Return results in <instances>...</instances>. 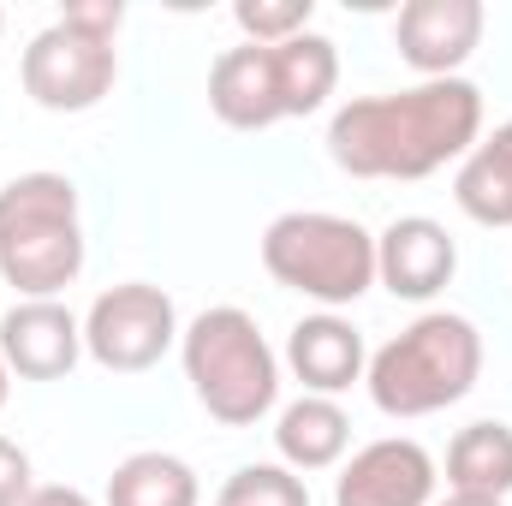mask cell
Masks as SVG:
<instances>
[{"label":"cell","instance_id":"16","mask_svg":"<svg viewBox=\"0 0 512 506\" xmlns=\"http://www.w3.org/2000/svg\"><path fill=\"white\" fill-rule=\"evenodd\" d=\"M447 483L453 495H489V501H507L512 495V429L483 417L471 429L453 435L447 447Z\"/></svg>","mask_w":512,"mask_h":506},{"label":"cell","instance_id":"20","mask_svg":"<svg viewBox=\"0 0 512 506\" xmlns=\"http://www.w3.org/2000/svg\"><path fill=\"white\" fill-rule=\"evenodd\" d=\"M36 495V471H30V453L18 441L0 435V506H24Z\"/></svg>","mask_w":512,"mask_h":506},{"label":"cell","instance_id":"4","mask_svg":"<svg viewBox=\"0 0 512 506\" xmlns=\"http://www.w3.org/2000/svg\"><path fill=\"white\" fill-rule=\"evenodd\" d=\"M84 274L78 185L66 173H18L0 185V280L18 298H54Z\"/></svg>","mask_w":512,"mask_h":506},{"label":"cell","instance_id":"7","mask_svg":"<svg viewBox=\"0 0 512 506\" xmlns=\"http://www.w3.org/2000/svg\"><path fill=\"white\" fill-rule=\"evenodd\" d=\"M179 340V310L161 286L149 280H126V286H108L90 316H84V352L114 370V376H143L155 370Z\"/></svg>","mask_w":512,"mask_h":506},{"label":"cell","instance_id":"14","mask_svg":"<svg viewBox=\"0 0 512 506\" xmlns=\"http://www.w3.org/2000/svg\"><path fill=\"white\" fill-rule=\"evenodd\" d=\"M274 447H280L286 471H328V465L346 459V447H352V423H346V411H340L334 399L304 393V399H292V405L280 411V423H274Z\"/></svg>","mask_w":512,"mask_h":506},{"label":"cell","instance_id":"10","mask_svg":"<svg viewBox=\"0 0 512 506\" xmlns=\"http://www.w3.org/2000/svg\"><path fill=\"white\" fill-rule=\"evenodd\" d=\"M435 501V459L411 435H382L352 453L334 483V506H429Z\"/></svg>","mask_w":512,"mask_h":506},{"label":"cell","instance_id":"25","mask_svg":"<svg viewBox=\"0 0 512 506\" xmlns=\"http://www.w3.org/2000/svg\"><path fill=\"white\" fill-rule=\"evenodd\" d=\"M0 24H6V18H0Z\"/></svg>","mask_w":512,"mask_h":506},{"label":"cell","instance_id":"17","mask_svg":"<svg viewBox=\"0 0 512 506\" xmlns=\"http://www.w3.org/2000/svg\"><path fill=\"white\" fill-rule=\"evenodd\" d=\"M197 471L179 453H131L108 477V506H197Z\"/></svg>","mask_w":512,"mask_h":506},{"label":"cell","instance_id":"23","mask_svg":"<svg viewBox=\"0 0 512 506\" xmlns=\"http://www.w3.org/2000/svg\"><path fill=\"white\" fill-rule=\"evenodd\" d=\"M441 506H507V501H489V495H447Z\"/></svg>","mask_w":512,"mask_h":506},{"label":"cell","instance_id":"2","mask_svg":"<svg viewBox=\"0 0 512 506\" xmlns=\"http://www.w3.org/2000/svg\"><path fill=\"white\" fill-rule=\"evenodd\" d=\"M340 84V54L328 36L304 30L292 42H245L227 48L209 72V108L215 120L233 131H268L280 120H304L316 114Z\"/></svg>","mask_w":512,"mask_h":506},{"label":"cell","instance_id":"9","mask_svg":"<svg viewBox=\"0 0 512 506\" xmlns=\"http://www.w3.org/2000/svg\"><path fill=\"white\" fill-rule=\"evenodd\" d=\"M0 358L24 381H60L84 358V322L60 298H24L0 316Z\"/></svg>","mask_w":512,"mask_h":506},{"label":"cell","instance_id":"11","mask_svg":"<svg viewBox=\"0 0 512 506\" xmlns=\"http://www.w3.org/2000/svg\"><path fill=\"white\" fill-rule=\"evenodd\" d=\"M483 42V0H405L399 54L423 78H453Z\"/></svg>","mask_w":512,"mask_h":506},{"label":"cell","instance_id":"3","mask_svg":"<svg viewBox=\"0 0 512 506\" xmlns=\"http://www.w3.org/2000/svg\"><path fill=\"white\" fill-rule=\"evenodd\" d=\"M483 376V334L459 310H429L411 328H399L370 358V399L387 417H429L459 405Z\"/></svg>","mask_w":512,"mask_h":506},{"label":"cell","instance_id":"5","mask_svg":"<svg viewBox=\"0 0 512 506\" xmlns=\"http://www.w3.org/2000/svg\"><path fill=\"white\" fill-rule=\"evenodd\" d=\"M179 358H185V381H191L197 405L227 429H251L280 399V358L262 340L256 316L239 304L203 310L179 334Z\"/></svg>","mask_w":512,"mask_h":506},{"label":"cell","instance_id":"22","mask_svg":"<svg viewBox=\"0 0 512 506\" xmlns=\"http://www.w3.org/2000/svg\"><path fill=\"white\" fill-rule=\"evenodd\" d=\"M24 506H96V501H90L84 489H60V483H48V489H36Z\"/></svg>","mask_w":512,"mask_h":506},{"label":"cell","instance_id":"18","mask_svg":"<svg viewBox=\"0 0 512 506\" xmlns=\"http://www.w3.org/2000/svg\"><path fill=\"white\" fill-rule=\"evenodd\" d=\"M215 506H310V489L286 465H239Z\"/></svg>","mask_w":512,"mask_h":506},{"label":"cell","instance_id":"24","mask_svg":"<svg viewBox=\"0 0 512 506\" xmlns=\"http://www.w3.org/2000/svg\"><path fill=\"white\" fill-rule=\"evenodd\" d=\"M6 393H12V370H6V358H0V411H6Z\"/></svg>","mask_w":512,"mask_h":506},{"label":"cell","instance_id":"21","mask_svg":"<svg viewBox=\"0 0 512 506\" xmlns=\"http://www.w3.org/2000/svg\"><path fill=\"white\" fill-rule=\"evenodd\" d=\"M60 24H72V30H84V36L114 42V36H120V24H126V6H120V0H78V6H66V12H60Z\"/></svg>","mask_w":512,"mask_h":506},{"label":"cell","instance_id":"6","mask_svg":"<svg viewBox=\"0 0 512 506\" xmlns=\"http://www.w3.org/2000/svg\"><path fill=\"white\" fill-rule=\"evenodd\" d=\"M262 268L286 292L340 310V304H358L376 286V239L352 215L292 209V215L268 221V233H262Z\"/></svg>","mask_w":512,"mask_h":506},{"label":"cell","instance_id":"15","mask_svg":"<svg viewBox=\"0 0 512 506\" xmlns=\"http://www.w3.org/2000/svg\"><path fill=\"white\" fill-rule=\"evenodd\" d=\"M453 203L477 227H512V120L477 137V149L453 173Z\"/></svg>","mask_w":512,"mask_h":506},{"label":"cell","instance_id":"8","mask_svg":"<svg viewBox=\"0 0 512 506\" xmlns=\"http://www.w3.org/2000/svg\"><path fill=\"white\" fill-rule=\"evenodd\" d=\"M18 78H24V96H30L36 108H48V114H90L102 96H114L120 48L54 18L48 30L30 36Z\"/></svg>","mask_w":512,"mask_h":506},{"label":"cell","instance_id":"19","mask_svg":"<svg viewBox=\"0 0 512 506\" xmlns=\"http://www.w3.org/2000/svg\"><path fill=\"white\" fill-rule=\"evenodd\" d=\"M310 12H316V0H239V6H233L239 30H245L251 42H262V48L304 36V30H310Z\"/></svg>","mask_w":512,"mask_h":506},{"label":"cell","instance_id":"13","mask_svg":"<svg viewBox=\"0 0 512 506\" xmlns=\"http://www.w3.org/2000/svg\"><path fill=\"white\" fill-rule=\"evenodd\" d=\"M286 364H292V376L304 381V393H322V399L346 393L352 381L370 370L364 334H358L352 322H340L334 310H328V316H304V322L286 334Z\"/></svg>","mask_w":512,"mask_h":506},{"label":"cell","instance_id":"1","mask_svg":"<svg viewBox=\"0 0 512 506\" xmlns=\"http://www.w3.org/2000/svg\"><path fill=\"white\" fill-rule=\"evenodd\" d=\"M483 137V90L471 78H423L399 96H358L328 120V155L352 179H429Z\"/></svg>","mask_w":512,"mask_h":506},{"label":"cell","instance_id":"12","mask_svg":"<svg viewBox=\"0 0 512 506\" xmlns=\"http://www.w3.org/2000/svg\"><path fill=\"white\" fill-rule=\"evenodd\" d=\"M453 268H459V245L429 215H399V221H387V233L376 239V280L393 298L423 304V298H435L453 280Z\"/></svg>","mask_w":512,"mask_h":506}]
</instances>
